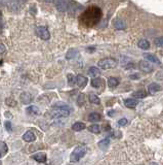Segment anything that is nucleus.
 <instances>
[{
    "instance_id": "obj_1",
    "label": "nucleus",
    "mask_w": 163,
    "mask_h": 165,
    "mask_svg": "<svg viewBox=\"0 0 163 165\" xmlns=\"http://www.w3.org/2000/svg\"><path fill=\"white\" fill-rule=\"evenodd\" d=\"M86 152H87V148L85 146H78L74 149L72 154L70 156L71 162H78L82 157H84Z\"/></svg>"
},
{
    "instance_id": "obj_2",
    "label": "nucleus",
    "mask_w": 163,
    "mask_h": 165,
    "mask_svg": "<svg viewBox=\"0 0 163 165\" xmlns=\"http://www.w3.org/2000/svg\"><path fill=\"white\" fill-rule=\"evenodd\" d=\"M117 65V61L113 58H106V59H101L98 61L97 66L101 67V69H110L114 68Z\"/></svg>"
},
{
    "instance_id": "obj_3",
    "label": "nucleus",
    "mask_w": 163,
    "mask_h": 165,
    "mask_svg": "<svg viewBox=\"0 0 163 165\" xmlns=\"http://www.w3.org/2000/svg\"><path fill=\"white\" fill-rule=\"evenodd\" d=\"M36 34L39 36L43 40H47L50 37V33H49L48 29L44 26H39L36 28Z\"/></svg>"
},
{
    "instance_id": "obj_4",
    "label": "nucleus",
    "mask_w": 163,
    "mask_h": 165,
    "mask_svg": "<svg viewBox=\"0 0 163 165\" xmlns=\"http://www.w3.org/2000/svg\"><path fill=\"white\" fill-rule=\"evenodd\" d=\"M52 118H66L70 115L69 109L67 108H54V111L50 112Z\"/></svg>"
},
{
    "instance_id": "obj_5",
    "label": "nucleus",
    "mask_w": 163,
    "mask_h": 165,
    "mask_svg": "<svg viewBox=\"0 0 163 165\" xmlns=\"http://www.w3.org/2000/svg\"><path fill=\"white\" fill-rule=\"evenodd\" d=\"M138 67H140V69L145 73H149V72L153 71V66L146 60L140 61V63H138Z\"/></svg>"
},
{
    "instance_id": "obj_6",
    "label": "nucleus",
    "mask_w": 163,
    "mask_h": 165,
    "mask_svg": "<svg viewBox=\"0 0 163 165\" xmlns=\"http://www.w3.org/2000/svg\"><path fill=\"white\" fill-rule=\"evenodd\" d=\"M55 5V7L61 11H66L68 8V4L66 2V0H54L52 1Z\"/></svg>"
},
{
    "instance_id": "obj_7",
    "label": "nucleus",
    "mask_w": 163,
    "mask_h": 165,
    "mask_svg": "<svg viewBox=\"0 0 163 165\" xmlns=\"http://www.w3.org/2000/svg\"><path fill=\"white\" fill-rule=\"evenodd\" d=\"M87 82H88L87 78H85L83 75H77L75 78V82L79 88H84L86 86V84H87Z\"/></svg>"
},
{
    "instance_id": "obj_8",
    "label": "nucleus",
    "mask_w": 163,
    "mask_h": 165,
    "mask_svg": "<svg viewBox=\"0 0 163 165\" xmlns=\"http://www.w3.org/2000/svg\"><path fill=\"white\" fill-rule=\"evenodd\" d=\"M20 100L24 104H29V103H31V101H32V95L28 92H23L20 95Z\"/></svg>"
},
{
    "instance_id": "obj_9",
    "label": "nucleus",
    "mask_w": 163,
    "mask_h": 165,
    "mask_svg": "<svg viewBox=\"0 0 163 165\" xmlns=\"http://www.w3.org/2000/svg\"><path fill=\"white\" fill-rule=\"evenodd\" d=\"M23 139L27 142H33L36 140V136H35V134L33 132H31V131H27L26 133H24Z\"/></svg>"
},
{
    "instance_id": "obj_10",
    "label": "nucleus",
    "mask_w": 163,
    "mask_h": 165,
    "mask_svg": "<svg viewBox=\"0 0 163 165\" xmlns=\"http://www.w3.org/2000/svg\"><path fill=\"white\" fill-rule=\"evenodd\" d=\"M32 159H34L35 161L39 162V163H43L46 161V155L44 153H37V154L32 156Z\"/></svg>"
},
{
    "instance_id": "obj_11",
    "label": "nucleus",
    "mask_w": 163,
    "mask_h": 165,
    "mask_svg": "<svg viewBox=\"0 0 163 165\" xmlns=\"http://www.w3.org/2000/svg\"><path fill=\"white\" fill-rule=\"evenodd\" d=\"M138 101L137 99H133V98H128V99H125L124 100V104L125 106H127L129 108H134L135 106L137 105Z\"/></svg>"
},
{
    "instance_id": "obj_12",
    "label": "nucleus",
    "mask_w": 163,
    "mask_h": 165,
    "mask_svg": "<svg viewBox=\"0 0 163 165\" xmlns=\"http://www.w3.org/2000/svg\"><path fill=\"white\" fill-rule=\"evenodd\" d=\"M144 58L148 61H150V62H153V63H156V64H160V60L157 58L155 55H152V54H144Z\"/></svg>"
},
{
    "instance_id": "obj_13",
    "label": "nucleus",
    "mask_w": 163,
    "mask_h": 165,
    "mask_svg": "<svg viewBox=\"0 0 163 165\" xmlns=\"http://www.w3.org/2000/svg\"><path fill=\"white\" fill-rule=\"evenodd\" d=\"M113 25H114V27H115L116 29H125L126 28L125 22H124V21H122V20H120V19L114 20Z\"/></svg>"
},
{
    "instance_id": "obj_14",
    "label": "nucleus",
    "mask_w": 163,
    "mask_h": 165,
    "mask_svg": "<svg viewBox=\"0 0 163 165\" xmlns=\"http://www.w3.org/2000/svg\"><path fill=\"white\" fill-rule=\"evenodd\" d=\"M88 75H90V76H93V78H97V76H98L101 74V70L97 68V67H94V66H92L90 67V68L88 69Z\"/></svg>"
},
{
    "instance_id": "obj_15",
    "label": "nucleus",
    "mask_w": 163,
    "mask_h": 165,
    "mask_svg": "<svg viewBox=\"0 0 163 165\" xmlns=\"http://www.w3.org/2000/svg\"><path fill=\"white\" fill-rule=\"evenodd\" d=\"M101 115L97 114V112H92V114H90L88 116V121L89 122H92V123H95V122H98L101 121Z\"/></svg>"
},
{
    "instance_id": "obj_16",
    "label": "nucleus",
    "mask_w": 163,
    "mask_h": 165,
    "mask_svg": "<svg viewBox=\"0 0 163 165\" xmlns=\"http://www.w3.org/2000/svg\"><path fill=\"white\" fill-rule=\"evenodd\" d=\"M103 84H104V81L101 78H97V76L94 78H92V81H91V86L93 88H100Z\"/></svg>"
},
{
    "instance_id": "obj_17",
    "label": "nucleus",
    "mask_w": 163,
    "mask_h": 165,
    "mask_svg": "<svg viewBox=\"0 0 163 165\" xmlns=\"http://www.w3.org/2000/svg\"><path fill=\"white\" fill-rule=\"evenodd\" d=\"M27 112L31 116H35V115H38L39 114V108H37L35 105H31L29 108H27Z\"/></svg>"
},
{
    "instance_id": "obj_18",
    "label": "nucleus",
    "mask_w": 163,
    "mask_h": 165,
    "mask_svg": "<svg viewBox=\"0 0 163 165\" xmlns=\"http://www.w3.org/2000/svg\"><path fill=\"white\" fill-rule=\"evenodd\" d=\"M138 48H141V50H148L150 48V42L147 40V39H141L137 42Z\"/></svg>"
},
{
    "instance_id": "obj_19",
    "label": "nucleus",
    "mask_w": 163,
    "mask_h": 165,
    "mask_svg": "<svg viewBox=\"0 0 163 165\" xmlns=\"http://www.w3.org/2000/svg\"><path fill=\"white\" fill-rule=\"evenodd\" d=\"M72 129L74 131H81L83 129H85V124L82 123V122H76V123L73 124Z\"/></svg>"
},
{
    "instance_id": "obj_20",
    "label": "nucleus",
    "mask_w": 163,
    "mask_h": 165,
    "mask_svg": "<svg viewBox=\"0 0 163 165\" xmlns=\"http://www.w3.org/2000/svg\"><path fill=\"white\" fill-rule=\"evenodd\" d=\"M118 84L119 81L115 78H109V79H108V86L110 88H115L118 86Z\"/></svg>"
},
{
    "instance_id": "obj_21",
    "label": "nucleus",
    "mask_w": 163,
    "mask_h": 165,
    "mask_svg": "<svg viewBox=\"0 0 163 165\" xmlns=\"http://www.w3.org/2000/svg\"><path fill=\"white\" fill-rule=\"evenodd\" d=\"M88 130L90 131L91 133H95V134H97V133H100V131H101V127H100V125H97V124H93V125H91V126H89V127H88Z\"/></svg>"
},
{
    "instance_id": "obj_22",
    "label": "nucleus",
    "mask_w": 163,
    "mask_h": 165,
    "mask_svg": "<svg viewBox=\"0 0 163 165\" xmlns=\"http://www.w3.org/2000/svg\"><path fill=\"white\" fill-rule=\"evenodd\" d=\"M149 92L150 93H156V92H158V91L160 90V86L158 84H151L150 86H149Z\"/></svg>"
},
{
    "instance_id": "obj_23",
    "label": "nucleus",
    "mask_w": 163,
    "mask_h": 165,
    "mask_svg": "<svg viewBox=\"0 0 163 165\" xmlns=\"http://www.w3.org/2000/svg\"><path fill=\"white\" fill-rule=\"evenodd\" d=\"M132 96L137 99H141V98H145V97L147 96V93L144 92V91H137V92L132 94Z\"/></svg>"
},
{
    "instance_id": "obj_24",
    "label": "nucleus",
    "mask_w": 163,
    "mask_h": 165,
    "mask_svg": "<svg viewBox=\"0 0 163 165\" xmlns=\"http://www.w3.org/2000/svg\"><path fill=\"white\" fill-rule=\"evenodd\" d=\"M89 101L91 103H94V104H100L101 103L100 98H98L97 95H94V94H90V95H89Z\"/></svg>"
},
{
    "instance_id": "obj_25",
    "label": "nucleus",
    "mask_w": 163,
    "mask_h": 165,
    "mask_svg": "<svg viewBox=\"0 0 163 165\" xmlns=\"http://www.w3.org/2000/svg\"><path fill=\"white\" fill-rule=\"evenodd\" d=\"M77 54H78V52H77L76 50H70L69 52L67 53V59H74L76 56H77Z\"/></svg>"
},
{
    "instance_id": "obj_26",
    "label": "nucleus",
    "mask_w": 163,
    "mask_h": 165,
    "mask_svg": "<svg viewBox=\"0 0 163 165\" xmlns=\"http://www.w3.org/2000/svg\"><path fill=\"white\" fill-rule=\"evenodd\" d=\"M109 143H110V140L106 138V139H103V140H101L100 142H98V146L101 149H106L108 146H109Z\"/></svg>"
},
{
    "instance_id": "obj_27",
    "label": "nucleus",
    "mask_w": 163,
    "mask_h": 165,
    "mask_svg": "<svg viewBox=\"0 0 163 165\" xmlns=\"http://www.w3.org/2000/svg\"><path fill=\"white\" fill-rule=\"evenodd\" d=\"M54 108H67L69 109V106H68L66 103H63V102H57L54 104Z\"/></svg>"
},
{
    "instance_id": "obj_28",
    "label": "nucleus",
    "mask_w": 163,
    "mask_h": 165,
    "mask_svg": "<svg viewBox=\"0 0 163 165\" xmlns=\"http://www.w3.org/2000/svg\"><path fill=\"white\" fill-rule=\"evenodd\" d=\"M6 152H7V146L5 145V142H0V153L3 155V154H5Z\"/></svg>"
},
{
    "instance_id": "obj_29",
    "label": "nucleus",
    "mask_w": 163,
    "mask_h": 165,
    "mask_svg": "<svg viewBox=\"0 0 163 165\" xmlns=\"http://www.w3.org/2000/svg\"><path fill=\"white\" fill-rule=\"evenodd\" d=\"M85 96L83 95V94H80L79 97H78V101H77V103H78V105L82 106L83 104H84V101H85Z\"/></svg>"
},
{
    "instance_id": "obj_30",
    "label": "nucleus",
    "mask_w": 163,
    "mask_h": 165,
    "mask_svg": "<svg viewBox=\"0 0 163 165\" xmlns=\"http://www.w3.org/2000/svg\"><path fill=\"white\" fill-rule=\"evenodd\" d=\"M155 44L157 47H163V37H157L155 39Z\"/></svg>"
},
{
    "instance_id": "obj_31",
    "label": "nucleus",
    "mask_w": 163,
    "mask_h": 165,
    "mask_svg": "<svg viewBox=\"0 0 163 165\" xmlns=\"http://www.w3.org/2000/svg\"><path fill=\"white\" fill-rule=\"evenodd\" d=\"M4 126H5L6 131H8V132H10V131L12 130V126H11V123H10V122H5V123H4Z\"/></svg>"
},
{
    "instance_id": "obj_32",
    "label": "nucleus",
    "mask_w": 163,
    "mask_h": 165,
    "mask_svg": "<svg viewBox=\"0 0 163 165\" xmlns=\"http://www.w3.org/2000/svg\"><path fill=\"white\" fill-rule=\"evenodd\" d=\"M127 123H128V121L126 120V119H120L118 121L119 126H125V125H127Z\"/></svg>"
},
{
    "instance_id": "obj_33",
    "label": "nucleus",
    "mask_w": 163,
    "mask_h": 165,
    "mask_svg": "<svg viewBox=\"0 0 163 165\" xmlns=\"http://www.w3.org/2000/svg\"><path fill=\"white\" fill-rule=\"evenodd\" d=\"M6 104H7L8 106H14L15 104H17V102H15L14 99H7L6 100Z\"/></svg>"
},
{
    "instance_id": "obj_34",
    "label": "nucleus",
    "mask_w": 163,
    "mask_h": 165,
    "mask_svg": "<svg viewBox=\"0 0 163 165\" xmlns=\"http://www.w3.org/2000/svg\"><path fill=\"white\" fill-rule=\"evenodd\" d=\"M74 75L73 74H68V82H69V84L72 85L73 84V82H74Z\"/></svg>"
},
{
    "instance_id": "obj_35",
    "label": "nucleus",
    "mask_w": 163,
    "mask_h": 165,
    "mask_svg": "<svg viewBox=\"0 0 163 165\" xmlns=\"http://www.w3.org/2000/svg\"><path fill=\"white\" fill-rule=\"evenodd\" d=\"M4 52H5V47L3 44H0V54L4 53Z\"/></svg>"
},
{
    "instance_id": "obj_36",
    "label": "nucleus",
    "mask_w": 163,
    "mask_h": 165,
    "mask_svg": "<svg viewBox=\"0 0 163 165\" xmlns=\"http://www.w3.org/2000/svg\"><path fill=\"white\" fill-rule=\"evenodd\" d=\"M130 78H140V75H138V74H132L131 76H130Z\"/></svg>"
},
{
    "instance_id": "obj_37",
    "label": "nucleus",
    "mask_w": 163,
    "mask_h": 165,
    "mask_svg": "<svg viewBox=\"0 0 163 165\" xmlns=\"http://www.w3.org/2000/svg\"><path fill=\"white\" fill-rule=\"evenodd\" d=\"M52 1H54V0H45V2H47V3H50Z\"/></svg>"
},
{
    "instance_id": "obj_38",
    "label": "nucleus",
    "mask_w": 163,
    "mask_h": 165,
    "mask_svg": "<svg viewBox=\"0 0 163 165\" xmlns=\"http://www.w3.org/2000/svg\"><path fill=\"white\" fill-rule=\"evenodd\" d=\"M2 17V14H1V11H0V18H1Z\"/></svg>"
},
{
    "instance_id": "obj_39",
    "label": "nucleus",
    "mask_w": 163,
    "mask_h": 165,
    "mask_svg": "<svg viewBox=\"0 0 163 165\" xmlns=\"http://www.w3.org/2000/svg\"><path fill=\"white\" fill-rule=\"evenodd\" d=\"M1 155H2V154H1V153H0V158H1Z\"/></svg>"
},
{
    "instance_id": "obj_40",
    "label": "nucleus",
    "mask_w": 163,
    "mask_h": 165,
    "mask_svg": "<svg viewBox=\"0 0 163 165\" xmlns=\"http://www.w3.org/2000/svg\"><path fill=\"white\" fill-rule=\"evenodd\" d=\"M0 164H1V162H0Z\"/></svg>"
},
{
    "instance_id": "obj_41",
    "label": "nucleus",
    "mask_w": 163,
    "mask_h": 165,
    "mask_svg": "<svg viewBox=\"0 0 163 165\" xmlns=\"http://www.w3.org/2000/svg\"><path fill=\"white\" fill-rule=\"evenodd\" d=\"M0 64H1V62H0Z\"/></svg>"
}]
</instances>
